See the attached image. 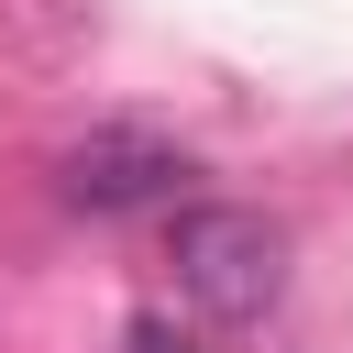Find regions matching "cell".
Wrapping results in <instances>:
<instances>
[{"label":"cell","instance_id":"obj_1","mask_svg":"<svg viewBox=\"0 0 353 353\" xmlns=\"http://www.w3.org/2000/svg\"><path fill=\"white\" fill-rule=\"evenodd\" d=\"M176 287L210 309V320H265L276 298H287V232L265 221V210H232V199H210V210H188L176 221Z\"/></svg>","mask_w":353,"mask_h":353},{"label":"cell","instance_id":"obj_2","mask_svg":"<svg viewBox=\"0 0 353 353\" xmlns=\"http://www.w3.org/2000/svg\"><path fill=\"white\" fill-rule=\"evenodd\" d=\"M176 176H188V154L165 132H132V121H110V132L55 154V188L77 210H154V199H176Z\"/></svg>","mask_w":353,"mask_h":353},{"label":"cell","instance_id":"obj_3","mask_svg":"<svg viewBox=\"0 0 353 353\" xmlns=\"http://www.w3.org/2000/svg\"><path fill=\"white\" fill-rule=\"evenodd\" d=\"M121 342H132V353H199V342H188L165 309H132V331H121Z\"/></svg>","mask_w":353,"mask_h":353}]
</instances>
